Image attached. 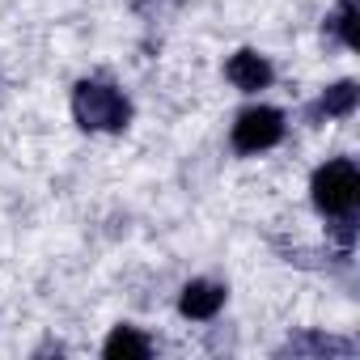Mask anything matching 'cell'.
<instances>
[{
	"label": "cell",
	"mask_w": 360,
	"mask_h": 360,
	"mask_svg": "<svg viewBox=\"0 0 360 360\" xmlns=\"http://www.w3.org/2000/svg\"><path fill=\"white\" fill-rule=\"evenodd\" d=\"M72 115L85 131H123L131 119V102L106 81H81L72 89Z\"/></svg>",
	"instance_id": "cell-1"
},
{
	"label": "cell",
	"mask_w": 360,
	"mask_h": 360,
	"mask_svg": "<svg viewBox=\"0 0 360 360\" xmlns=\"http://www.w3.org/2000/svg\"><path fill=\"white\" fill-rule=\"evenodd\" d=\"M309 191H314V204H318L322 217H335V221L352 217L356 204H360V169H356V161L352 157H335V161L318 165Z\"/></svg>",
	"instance_id": "cell-2"
},
{
	"label": "cell",
	"mask_w": 360,
	"mask_h": 360,
	"mask_svg": "<svg viewBox=\"0 0 360 360\" xmlns=\"http://www.w3.org/2000/svg\"><path fill=\"white\" fill-rule=\"evenodd\" d=\"M229 140H233V148L246 153V157L267 153V148H276V144L284 140V115H280L276 106H250V110L238 115Z\"/></svg>",
	"instance_id": "cell-3"
},
{
	"label": "cell",
	"mask_w": 360,
	"mask_h": 360,
	"mask_svg": "<svg viewBox=\"0 0 360 360\" xmlns=\"http://www.w3.org/2000/svg\"><path fill=\"white\" fill-rule=\"evenodd\" d=\"M225 77L233 81V89H242V94H259V89H267L271 81H276V68H271V60L263 56V51H238V56H229V64H225Z\"/></svg>",
	"instance_id": "cell-4"
},
{
	"label": "cell",
	"mask_w": 360,
	"mask_h": 360,
	"mask_svg": "<svg viewBox=\"0 0 360 360\" xmlns=\"http://www.w3.org/2000/svg\"><path fill=\"white\" fill-rule=\"evenodd\" d=\"M221 305H225V288L212 284V280H191V284L183 288V297H178V309H183V318H191V322L217 318Z\"/></svg>",
	"instance_id": "cell-5"
},
{
	"label": "cell",
	"mask_w": 360,
	"mask_h": 360,
	"mask_svg": "<svg viewBox=\"0 0 360 360\" xmlns=\"http://www.w3.org/2000/svg\"><path fill=\"white\" fill-rule=\"evenodd\" d=\"M356 102H360V85L356 81H339V85H330L322 98H318V106H314V115L322 119H347L352 110H356Z\"/></svg>",
	"instance_id": "cell-6"
},
{
	"label": "cell",
	"mask_w": 360,
	"mask_h": 360,
	"mask_svg": "<svg viewBox=\"0 0 360 360\" xmlns=\"http://www.w3.org/2000/svg\"><path fill=\"white\" fill-rule=\"evenodd\" d=\"M102 352H106L110 360H144V356L153 352V343H148L136 326H115Z\"/></svg>",
	"instance_id": "cell-7"
},
{
	"label": "cell",
	"mask_w": 360,
	"mask_h": 360,
	"mask_svg": "<svg viewBox=\"0 0 360 360\" xmlns=\"http://www.w3.org/2000/svg\"><path fill=\"white\" fill-rule=\"evenodd\" d=\"M330 30L343 39V47H360V34H356V5H352V0H343V5H339V13L330 18Z\"/></svg>",
	"instance_id": "cell-8"
}]
</instances>
